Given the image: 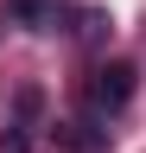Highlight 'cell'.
I'll return each instance as SVG.
<instances>
[{"label":"cell","instance_id":"cell-3","mask_svg":"<svg viewBox=\"0 0 146 153\" xmlns=\"http://www.w3.org/2000/svg\"><path fill=\"white\" fill-rule=\"evenodd\" d=\"M7 13L13 19H19V26H32V32H51V26H57V7H51V0H7Z\"/></svg>","mask_w":146,"mask_h":153},{"label":"cell","instance_id":"cell-2","mask_svg":"<svg viewBox=\"0 0 146 153\" xmlns=\"http://www.w3.org/2000/svg\"><path fill=\"white\" fill-rule=\"evenodd\" d=\"M57 147L64 153H108V128L102 121H57Z\"/></svg>","mask_w":146,"mask_h":153},{"label":"cell","instance_id":"cell-6","mask_svg":"<svg viewBox=\"0 0 146 153\" xmlns=\"http://www.w3.org/2000/svg\"><path fill=\"white\" fill-rule=\"evenodd\" d=\"M102 32H108V19H102V13H83V38H89V45H95Z\"/></svg>","mask_w":146,"mask_h":153},{"label":"cell","instance_id":"cell-5","mask_svg":"<svg viewBox=\"0 0 146 153\" xmlns=\"http://www.w3.org/2000/svg\"><path fill=\"white\" fill-rule=\"evenodd\" d=\"M38 108H45V96H38V89H19V121H32Z\"/></svg>","mask_w":146,"mask_h":153},{"label":"cell","instance_id":"cell-4","mask_svg":"<svg viewBox=\"0 0 146 153\" xmlns=\"http://www.w3.org/2000/svg\"><path fill=\"white\" fill-rule=\"evenodd\" d=\"M0 153H32V134H26V121H13L7 134H0Z\"/></svg>","mask_w":146,"mask_h":153},{"label":"cell","instance_id":"cell-1","mask_svg":"<svg viewBox=\"0 0 146 153\" xmlns=\"http://www.w3.org/2000/svg\"><path fill=\"white\" fill-rule=\"evenodd\" d=\"M134 83H140V70L127 64V57H114V64H102L95 76H89V102H95L102 115H114V108L134 102Z\"/></svg>","mask_w":146,"mask_h":153}]
</instances>
